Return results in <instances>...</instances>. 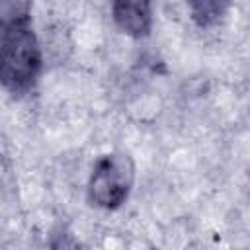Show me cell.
I'll list each match as a JSON object with an SVG mask.
<instances>
[{
	"label": "cell",
	"instance_id": "obj_5",
	"mask_svg": "<svg viewBox=\"0 0 250 250\" xmlns=\"http://www.w3.org/2000/svg\"><path fill=\"white\" fill-rule=\"evenodd\" d=\"M33 0H0V29L27 23Z\"/></svg>",
	"mask_w": 250,
	"mask_h": 250
},
{
	"label": "cell",
	"instance_id": "obj_2",
	"mask_svg": "<svg viewBox=\"0 0 250 250\" xmlns=\"http://www.w3.org/2000/svg\"><path fill=\"white\" fill-rule=\"evenodd\" d=\"M135 184V164L125 152H111L98 158L88 180V199L100 209L121 207Z\"/></svg>",
	"mask_w": 250,
	"mask_h": 250
},
{
	"label": "cell",
	"instance_id": "obj_4",
	"mask_svg": "<svg viewBox=\"0 0 250 250\" xmlns=\"http://www.w3.org/2000/svg\"><path fill=\"white\" fill-rule=\"evenodd\" d=\"M232 0H188L189 16L195 25L207 29L223 21Z\"/></svg>",
	"mask_w": 250,
	"mask_h": 250
},
{
	"label": "cell",
	"instance_id": "obj_1",
	"mask_svg": "<svg viewBox=\"0 0 250 250\" xmlns=\"http://www.w3.org/2000/svg\"><path fill=\"white\" fill-rule=\"evenodd\" d=\"M37 35L27 23L0 29V86L10 94L29 92L41 72Z\"/></svg>",
	"mask_w": 250,
	"mask_h": 250
},
{
	"label": "cell",
	"instance_id": "obj_3",
	"mask_svg": "<svg viewBox=\"0 0 250 250\" xmlns=\"http://www.w3.org/2000/svg\"><path fill=\"white\" fill-rule=\"evenodd\" d=\"M111 16L123 33L145 37L152 29V0H111Z\"/></svg>",
	"mask_w": 250,
	"mask_h": 250
}]
</instances>
